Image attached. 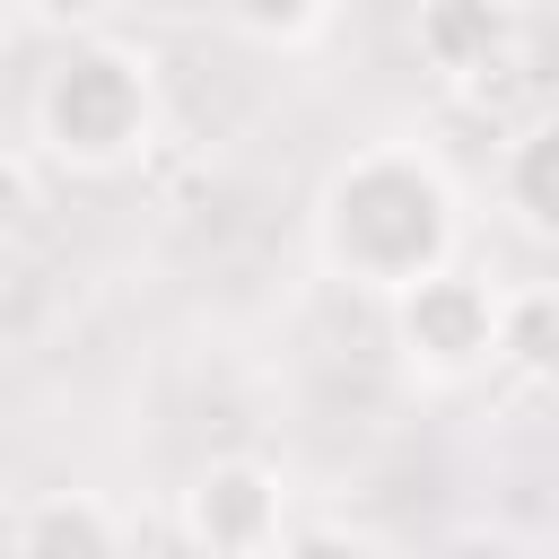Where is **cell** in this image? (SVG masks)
Listing matches in <instances>:
<instances>
[{
  "label": "cell",
  "mask_w": 559,
  "mask_h": 559,
  "mask_svg": "<svg viewBox=\"0 0 559 559\" xmlns=\"http://www.w3.org/2000/svg\"><path fill=\"white\" fill-rule=\"evenodd\" d=\"M26 201H35V157L17 148V157H9V218H26Z\"/></svg>",
  "instance_id": "11"
},
{
  "label": "cell",
  "mask_w": 559,
  "mask_h": 559,
  "mask_svg": "<svg viewBox=\"0 0 559 559\" xmlns=\"http://www.w3.org/2000/svg\"><path fill=\"white\" fill-rule=\"evenodd\" d=\"M314 253L332 280L402 297L411 280L454 262V183L419 148H358L314 192Z\"/></svg>",
  "instance_id": "1"
},
{
  "label": "cell",
  "mask_w": 559,
  "mask_h": 559,
  "mask_svg": "<svg viewBox=\"0 0 559 559\" xmlns=\"http://www.w3.org/2000/svg\"><path fill=\"white\" fill-rule=\"evenodd\" d=\"M498 367H515L533 384H559V288H507Z\"/></svg>",
  "instance_id": "8"
},
{
  "label": "cell",
  "mask_w": 559,
  "mask_h": 559,
  "mask_svg": "<svg viewBox=\"0 0 559 559\" xmlns=\"http://www.w3.org/2000/svg\"><path fill=\"white\" fill-rule=\"evenodd\" d=\"M271 559H376V550L358 533H341V524H288Z\"/></svg>",
  "instance_id": "10"
},
{
  "label": "cell",
  "mask_w": 559,
  "mask_h": 559,
  "mask_svg": "<svg viewBox=\"0 0 559 559\" xmlns=\"http://www.w3.org/2000/svg\"><path fill=\"white\" fill-rule=\"evenodd\" d=\"M498 192H507V210H515L533 236H559V122H533V131L507 148Z\"/></svg>",
  "instance_id": "7"
},
{
  "label": "cell",
  "mask_w": 559,
  "mask_h": 559,
  "mask_svg": "<svg viewBox=\"0 0 559 559\" xmlns=\"http://www.w3.org/2000/svg\"><path fill=\"white\" fill-rule=\"evenodd\" d=\"M17 559H122V533L105 515V498L87 489H44L17 507V533H9Z\"/></svg>",
  "instance_id": "6"
},
{
  "label": "cell",
  "mask_w": 559,
  "mask_h": 559,
  "mask_svg": "<svg viewBox=\"0 0 559 559\" xmlns=\"http://www.w3.org/2000/svg\"><path fill=\"white\" fill-rule=\"evenodd\" d=\"M35 140L79 166V175H105V166H131L148 140H157V87H148V52L131 44H70L44 87H35Z\"/></svg>",
  "instance_id": "2"
},
{
  "label": "cell",
  "mask_w": 559,
  "mask_h": 559,
  "mask_svg": "<svg viewBox=\"0 0 559 559\" xmlns=\"http://www.w3.org/2000/svg\"><path fill=\"white\" fill-rule=\"evenodd\" d=\"M411 44H419V61H428L437 79L472 87V79H489V70L515 52V9H507V0H419Z\"/></svg>",
  "instance_id": "5"
},
{
  "label": "cell",
  "mask_w": 559,
  "mask_h": 559,
  "mask_svg": "<svg viewBox=\"0 0 559 559\" xmlns=\"http://www.w3.org/2000/svg\"><path fill=\"white\" fill-rule=\"evenodd\" d=\"M280 472L253 463V454H218L192 472L183 489V533L201 559H271L280 533H288V507H280Z\"/></svg>",
  "instance_id": "4"
},
{
  "label": "cell",
  "mask_w": 559,
  "mask_h": 559,
  "mask_svg": "<svg viewBox=\"0 0 559 559\" xmlns=\"http://www.w3.org/2000/svg\"><path fill=\"white\" fill-rule=\"evenodd\" d=\"M218 9H227V26L253 35V44H306L332 0H218Z\"/></svg>",
  "instance_id": "9"
},
{
  "label": "cell",
  "mask_w": 559,
  "mask_h": 559,
  "mask_svg": "<svg viewBox=\"0 0 559 559\" xmlns=\"http://www.w3.org/2000/svg\"><path fill=\"white\" fill-rule=\"evenodd\" d=\"M393 306V349L419 367V376H437V384H454V376H472V367H489L498 358V323H507V288H489L480 271H463V262H445V271H428V280H411L402 297H384Z\"/></svg>",
  "instance_id": "3"
}]
</instances>
